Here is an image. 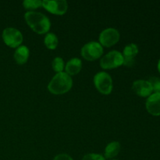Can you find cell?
<instances>
[{
    "instance_id": "obj_1",
    "label": "cell",
    "mask_w": 160,
    "mask_h": 160,
    "mask_svg": "<svg viewBox=\"0 0 160 160\" xmlns=\"http://www.w3.org/2000/svg\"><path fill=\"white\" fill-rule=\"evenodd\" d=\"M24 18L28 26L38 34H45L51 28L49 19L41 12L29 11L25 13Z\"/></svg>"
},
{
    "instance_id": "obj_2",
    "label": "cell",
    "mask_w": 160,
    "mask_h": 160,
    "mask_svg": "<svg viewBox=\"0 0 160 160\" xmlns=\"http://www.w3.org/2000/svg\"><path fill=\"white\" fill-rule=\"evenodd\" d=\"M73 85V81L70 75L61 72L55 75L48 85V89L52 94L62 95L69 92Z\"/></svg>"
},
{
    "instance_id": "obj_3",
    "label": "cell",
    "mask_w": 160,
    "mask_h": 160,
    "mask_svg": "<svg viewBox=\"0 0 160 160\" xmlns=\"http://www.w3.org/2000/svg\"><path fill=\"white\" fill-rule=\"evenodd\" d=\"M94 83L97 90L103 95H109L112 91V81L106 72H99L94 78Z\"/></svg>"
},
{
    "instance_id": "obj_4",
    "label": "cell",
    "mask_w": 160,
    "mask_h": 160,
    "mask_svg": "<svg viewBox=\"0 0 160 160\" xmlns=\"http://www.w3.org/2000/svg\"><path fill=\"white\" fill-rule=\"evenodd\" d=\"M2 39L6 45L11 48H17L23 42V35L19 30L13 28H8L3 31Z\"/></svg>"
},
{
    "instance_id": "obj_5",
    "label": "cell",
    "mask_w": 160,
    "mask_h": 160,
    "mask_svg": "<svg viewBox=\"0 0 160 160\" xmlns=\"http://www.w3.org/2000/svg\"><path fill=\"white\" fill-rule=\"evenodd\" d=\"M103 48L101 44L96 42H91L86 44L81 49V55L86 60L94 61L102 55Z\"/></svg>"
},
{
    "instance_id": "obj_6",
    "label": "cell",
    "mask_w": 160,
    "mask_h": 160,
    "mask_svg": "<svg viewBox=\"0 0 160 160\" xmlns=\"http://www.w3.org/2000/svg\"><path fill=\"white\" fill-rule=\"evenodd\" d=\"M123 64L122 53L117 51L109 52L100 61V65L103 69H113Z\"/></svg>"
},
{
    "instance_id": "obj_7",
    "label": "cell",
    "mask_w": 160,
    "mask_h": 160,
    "mask_svg": "<svg viewBox=\"0 0 160 160\" xmlns=\"http://www.w3.org/2000/svg\"><path fill=\"white\" fill-rule=\"evenodd\" d=\"M120 39V33L115 28H107L101 32L99 35V42L101 45L105 47H111L117 44Z\"/></svg>"
},
{
    "instance_id": "obj_8",
    "label": "cell",
    "mask_w": 160,
    "mask_h": 160,
    "mask_svg": "<svg viewBox=\"0 0 160 160\" xmlns=\"http://www.w3.org/2000/svg\"><path fill=\"white\" fill-rule=\"evenodd\" d=\"M42 6L46 10L56 15H63L68 9V4L65 0L42 1Z\"/></svg>"
},
{
    "instance_id": "obj_9",
    "label": "cell",
    "mask_w": 160,
    "mask_h": 160,
    "mask_svg": "<svg viewBox=\"0 0 160 160\" xmlns=\"http://www.w3.org/2000/svg\"><path fill=\"white\" fill-rule=\"evenodd\" d=\"M132 89L134 93L141 97H148L153 92L152 87L148 81L138 80L133 83Z\"/></svg>"
},
{
    "instance_id": "obj_10",
    "label": "cell",
    "mask_w": 160,
    "mask_h": 160,
    "mask_svg": "<svg viewBox=\"0 0 160 160\" xmlns=\"http://www.w3.org/2000/svg\"><path fill=\"white\" fill-rule=\"evenodd\" d=\"M146 109L151 115L155 117L160 116V93L155 92L147 98L145 103Z\"/></svg>"
},
{
    "instance_id": "obj_11",
    "label": "cell",
    "mask_w": 160,
    "mask_h": 160,
    "mask_svg": "<svg viewBox=\"0 0 160 160\" xmlns=\"http://www.w3.org/2000/svg\"><path fill=\"white\" fill-rule=\"evenodd\" d=\"M138 53V47L134 43L128 44L123 49V65L127 67H132L135 62L134 58Z\"/></svg>"
},
{
    "instance_id": "obj_12",
    "label": "cell",
    "mask_w": 160,
    "mask_h": 160,
    "mask_svg": "<svg viewBox=\"0 0 160 160\" xmlns=\"http://www.w3.org/2000/svg\"><path fill=\"white\" fill-rule=\"evenodd\" d=\"M81 67H82V62L81 59L78 58H73L70 59L66 65V73L70 76L76 75L81 71Z\"/></svg>"
},
{
    "instance_id": "obj_13",
    "label": "cell",
    "mask_w": 160,
    "mask_h": 160,
    "mask_svg": "<svg viewBox=\"0 0 160 160\" xmlns=\"http://www.w3.org/2000/svg\"><path fill=\"white\" fill-rule=\"evenodd\" d=\"M29 57V49L25 45L19 46L14 52V59L18 64H24Z\"/></svg>"
},
{
    "instance_id": "obj_14",
    "label": "cell",
    "mask_w": 160,
    "mask_h": 160,
    "mask_svg": "<svg viewBox=\"0 0 160 160\" xmlns=\"http://www.w3.org/2000/svg\"><path fill=\"white\" fill-rule=\"evenodd\" d=\"M120 151V145L117 142L109 143L105 149V156L107 159H112L117 156Z\"/></svg>"
},
{
    "instance_id": "obj_15",
    "label": "cell",
    "mask_w": 160,
    "mask_h": 160,
    "mask_svg": "<svg viewBox=\"0 0 160 160\" xmlns=\"http://www.w3.org/2000/svg\"><path fill=\"white\" fill-rule=\"evenodd\" d=\"M45 45L49 49H55L58 45V38L53 33H48L45 38Z\"/></svg>"
},
{
    "instance_id": "obj_16",
    "label": "cell",
    "mask_w": 160,
    "mask_h": 160,
    "mask_svg": "<svg viewBox=\"0 0 160 160\" xmlns=\"http://www.w3.org/2000/svg\"><path fill=\"white\" fill-rule=\"evenodd\" d=\"M23 6L27 9H35L42 6V1H39V0H26L23 2Z\"/></svg>"
},
{
    "instance_id": "obj_17",
    "label": "cell",
    "mask_w": 160,
    "mask_h": 160,
    "mask_svg": "<svg viewBox=\"0 0 160 160\" xmlns=\"http://www.w3.org/2000/svg\"><path fill=\"white\" fill-rule=\"evenodd\" d=\"M52 68L54 71L57 73H61L64 69L63 59L60 57H56L52 61Z\"/></svg>"
},
{
    "instance_id": "obj_18",
    "label": "cell",
    "mask_w": 160,
    "mask_h": 160,
    "mask_svg": "<svg viewBox=\"0 0 160 160\" xmlns=\"http://www.w3.org/2000/svg\"><path fill=\"white\" fill-rule=\"evenodd\" d=\"M149 83L151 84L152 87L153 91H155V92H159L160 93V79L156 77H153L151 78L148 80Z\"/></svg>"
},
{
    "instance_id": "obj_19",
    "label": "cell",
    "mask_w": 160,
    "mask_h": 160,
    "mask_svg": "<svg viewBox=\"0 0 160 160\" xmlns=\"http://www.w3.org/2000/svg\"><path fill=\"white\" fill-rule=\"evenodd\" d=\"M82 160H105V158L102 155L90 153V154L85 155Z\"/></svg>"
},
{
    "instance_id": "obj_20",
    "label": "cell",
    "mask_w": 160,
    "mask_h": 160,
    "mask_svg": "<svg viewBox=\"0 0 160 160\" xmlns=\"http://www.w3.org/2000/svg\"><path fill=\"white\" fill-rule=\"evenodd\" d=\"M53 160H73L70 156L67 154H59L56 156Z\"/></svg>"
},
{
    "instance_id": "obj_21",
    "label": "cell",
    "mask_w": 160,
    "mask_h": 160,
    "mask_svg": "<svg viewBox=\"0 0 160 160\" xmlns=\"http://www.w3.org/2000/svg\"><path fill=\"white\" fill-rule=\"evenodd\" d=\"M157 68H158V70H159V73H160V59L159 60V62H158Z\"/></svg>"
}]
</instances>
